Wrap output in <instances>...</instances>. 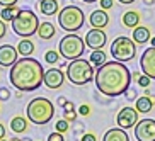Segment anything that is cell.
Masks as SVG:
<instances>
[{"label": "cell", "mask_w": 155, "mask_h": 141, "mask_svg": "<svg viewBox=\"0 0 155 141\" xmlns=\"http://www.w3.org/2000/svg\"><path fill=\"white\" fill-rule=\"evenodd\" d=\"M96 87L101 94L107 97H118L124 95V92L130 88L131 83V73L128 66L121 61H106L97 68L96 75Z\"/></svg>", "instance_id": "6da1fadb"}, {"label": "cell", "mask_w": 155, "mask_h": 141, "mask_svg": "<svg viewBox=\"0 0 155 141\" xmlns=\"http://www.w3.org/2000/svg\"><path fill=\"white\" fill-rule=\"evenodd\" d=\"M9 78L10 83L17 90L22 92L38 90L43 83V78H45V70H43V65L38 59L24 56L10 66Z\"/></svg>", "instance_id": "7a4b0ae2"}, {"label": "cell", "mask_w": 155, "mask_h": 141, "mask_svg": "<svg viewBox=\"0 0 155 141\" xmlns=\"http://www.w3.org/2000/svg\"><path fill=\"white\" fill-rule=\"evenodd\" d=\"M26 114H28V119L32 124L43 126V124H48L51 121L53 114H55V105L46 97H36L28 104Z\"/></svg>", "instance_id": "3957f363"}, {"label": "cell", "mask_w": 155, "mask_h": 141, "mask_svg": "<svg viewBox=\"0 0 155 141\" xmlns=\"http://www.w3.org/2000/svg\"><path fill=\"white\" fill-rule=\"evenodd\" d=\"M94 65L84 58L72 59L67 65V78L73 85H85L91 80H94Z\"/></svg>", "instance_id": "277c9868"}, {"label": "cell", "mask_w": 155, "mask_h": 141, "mask_svg": "<svg viewBox=\"0 0 155 141\" xmlns=\"http://www.w3.org/2000/svg\"><path fill=\"white\" fill-rule=\"evenodd\" d=\"M38 27H39V19L29 9H21L17 12V15L14 17V21H12L14 32L22 37H29L32 34H36Z\"/></svg>", "instance_id": "5b68a950"}, {"label": "cell", "mask_w": 155, "mask_h": 141, "mask_svg": "<svg viewBox=\"0 0 155 141\" xmlns=\"http://www.w3.org/2000/svg\"><path fill=\"white\" fill-rule=\"evenodd\" d=\"M60 27L67 32H77L85 22V14L77 5H67L58 12Z\"/></svg>", "instance_id": "8992f818"}, {"label": "cell", "mask_w": 155, "mask_h": 141, "mask_svg": "<svg viewBox=\"0 0 155 141\" xmlns=\"http://www.w3.org/2000/svg\"><path fill=\"white\" fill-rule=\"evenodd\" d=\"M58 48H60V55L63 56L65 59H70L72 61V59H77L84 55V51H85V41L80 36L70 32V34H67V36H63L60 39Z\"/></svg>", "instance_id": "52a82bcc"}, {"label": "cell", "mask_w": 155, "mask_h": 141, "mask_svg": "<svg viewBox=\"0 0 155 141\" xmlns=\"http://www.w3.org/2000/svg\"><path fill=\"white\" fill-rule=\"evenodd\" d=\"M111 55L116 61H121V63H128L131 61L135 56H137V46L135 41L130 39L126 36H119L116 37L111 44Z\"/></svg>", "instance_id": "ba28073f"}, {"label": "cell", "mask_w": 155, "mask_h": 141, "mask_svg": "<svg viewBox=\"0 0 155 141\" xmlns=\"http://www.w3.org/2000/svg\"><path fill=\"white\" fill-rule=\"evenodd\" d=\"M137 141H155V119L145 117L135 124Z\"/></svg>", "instance_id": "9c48e42d"}, {"label": "cell", "mask_w": 155, "mask_h": 141, "mask_svg": "<svg viewBox=\"0 0 155 141\" xmlns=\"http://www.w3.org/2000/svg\"><path fill=\"white\" fill-rule=\"evenodd\" d=\"M138 111L133 109V107H130V105H126V107H123V109L118 112V117H116V121H118V126L123 127V129H130V127H135V124L138 123Z\"/></svg>", "instance_id": "30bf717a"}, {"label": "cell", "mask_w": 155, "mask_h": 141, "mask_svg": "<svg viewBox=\"0 0 155 141\" xmlns=\"http://www.w3.org/2000/svg\"><path fill=\"white\" fill-rule=\"evenodd\" d=\"M140 65H141V72L143 75L150 77L152 80H155V46H150L143 51L140 59Z\"/></svg>", "instance_id": "8fae6325"}, {"label": "cell", "mask_w": 155, "mask_h": 141, "mask_svg": "<svg viewBox=\"0 0 155 141\" xmlns=\"http://www.w3.org/2000/svg\"><path fill=\"white\" fill-rule=\"evenodd\" d=\"M85 46L87 48H91V50H102L107 41V36H106V32L102 29H96L92 27L91 31L85 34Z\"/></svg>", "instance_id": "7c38bea8"}, {"label": "cell", "mask_w": 155, "mask_h": 141, "mask_svg": "<svg viewBox=\"0 0 155 141\" xmlns=\"http://www.w3.org/2000/svg\"><path fill=\"white\" fill-rule=\"evenodd\" d=\"M65 82V75L61 70L58 68H50L45 72V78H43V83H45L48 88H51V90H56V88H60V87L63 85Z\"/></svg>", "instance_id": "4fadbf2b"}, {"label": "cell", "mask_w": 155, "mask_h": 141, "mask_svg": "<svg viewBox=\"0 0 155 141\" xmlns=\"http://www.w3.org/2000/svg\"><path fill=\"white\" fill-rule=\"evenodd\" d=\"M17 55H19L17 48L10 44H2L0 46V66H4V68L12 66L17 61Z\"/></svg>", "instance_id": "5bb4252c"}, {"label": "cell", "mask_w": 155, "mask_h": 141, "mask_svg": "<svg viewBox=\"0 0 155 141\" xmlns=\"http://www.w3.org/2000/svg\"><path fill=\"white\" fill-rule=\"evenodd\" d=\"M89 24L96 29H104L109 24V15L104 9H97L89 15Z\"/></svg>", "instance_id": "9a60e30c"}, {"label": "cell", "mask_w": 155, "mask_h": 141, "mask_svg": "<svg viewBox=\"0 0 155 141\" xmlns=\"http://www.w3.org/2000/svg\"><path fill=\"white\" fill-rule=\"evenodd\" d=\"M102 141H130V136L123 127H111L104 133Z\"/></svg>", "instance_id": "2e32d148"}, {"label": "cell", "mask_w": 155, "mask_h": 141, "mask_svg": "<svg viewBox=\"0 0 155 141\" xmlns=\"http://www.w3.org/2000/svg\"><path fill=\"white\" fill-rule=\"evenodd\" d=\"M153 104H155V97L143 95V97H138V99H137L135 109H137L140 114H148L152 109H153Z\"/></svg>", "instance_id": "e0dca14e"}, {"label": "cell", "mask_w": 155, "mask_h": 141, "mask_svg": "<svg viewBox=\"0 0 155 141\" xmlns=\"http://www.w3.org/2000/svg\"><path fill=\"white\" fill-rule=\"evenodd\" d=\"M123 26L124 27H130V29H135V27H138L140 26V22H141V17H140V14L138 12H135V10H128V12H124L123 14Z\"/></svg>", "instance_id": "ac0fdd59"}, {"label": "cell", "mask_w": 155, "mask_h": 141, "mask_svg": "<svg viewBox=\"0 0 155 141\" xmlns=\"http://www.w3.org/2000/svg\"><path fill=\"white\" fill-rule=\"evenodd\" d=\"M150 29L145 27V26H138V27L133 29V41L137 44H145V43L150 41Z\"/></svg>", "instance_id": "d6986e66"}, {"label": "cell", "mask_w": 155, "mask_h": 141, "mask_svg": "<svg viewBox=\"0 0 155 141\" xmlns=\"http://www.w3.org/2000/svg\"><path fill=\"white\" fill-rule=\"evenodd\" d=\"M39 10H41V14H45V15L58 14V10H60L58 0H41V2H39Z\"/></svg>", "instance_id": "ffe728a7"}, {"label": "cell", "mask_w": 155, "mask_h": 141, "mask_svg": "<svg viewBox=\"0 0 155 141\" xmlns=\"http://www.w3.org/2000/svg\"><path fill=\"white\" fill-rule=\"evenodd\" d=\"M55 34H56V27L51 22H39L38 36L41 37V39H51Z\"/></svg>", "instance_id": "44dd1931"}, {"label": "cell", "mask_w": 155, "mask_h": 141, "mask_svg": "<svg viewBox=\"0 0 155 141\" xmlns=\"http://www.w3.org/2000/svg\"><path fill=\"white\" fill-rule=\"evenodd\" d=\"M17 51H19V55H22V56H31L32 53H34V43H32L29 37H24V39L19 41Z\"/></svg>", "instance_id": "7402d4cb"}, {"label": "cell", "mask_w": 155, "mask_h": 141, "mask_svg": "<svg viewBox=\"0 0 155 141\" xmlns=\"http://www.w3.org/2000/svg\"><path fill=\"white\" fill-rule=\"evenodd\" d=\"M10 129L14 133H24L26 129H28V121H26V117H22V116H15V117L10 119Z\"/></svg>", "instance_id": "603a6c76"}, {"label": "cell", "mask_w": 155, "mask_h": 141, "mask_svg": "<svg viewBox=\"0 0 155 141\" xmlns=\"http://www.w3.org/2000/svg\"><path fill=\"white\" fill-rule=\"evenodd\" d=\"M89 61H91L94 66H97V68H99L101 65H104L106 61H107V58H106V53L102 50H92Z\"/></svg>", "instance_id": "cb8c5ba5"}, {"label": "cell", "mask_w": 155, "mask_h": 141, "mask_svg": "<svg viewBox=\"0 0 155 141\" xmlns=\"http://www.w3.org/2000/svg\"><path fill=\"white\" fill-rule=\"evenodd\" d=\"M19 9L15 7V5H10V7H4L2 9V12H0V19L2 21H5V22H12L14 21V17L17 15Z\"/></svg>", "instance_id": "d4e9b609"}, {"label": "cell", "mask_w": 155, "mask_h": 141, "mask_svg": "<svg viewBox=\"0 0 155 141\" xmlns=\"http://www.w3.org/2000/svg\"><path fill=\"white\" fill-rule=\"evenodd\" d=\"M45 59H46V63L56 65L60 61V53H58V51H55V50L46 51V53H45Z\"/></svg>", "instance_id": "484cf974"}, {"label": "cell", "mask_w": 155, "mask_h": 141, "mask_svg": "<svg viewBox=\"0 0 155 141\" xmlns=\"http://www.w3.org/2000/svg\"><path fill=\"white\" fill-rule=\"evenodd\" d=\"M135 77H137V82L140 87H143V88H148V85H150L152 78L147 77V75H140V73H135Z\"/></svg>", "instance_id": "4316f807"}, {"label": "cell", "mask_w": 155, "mask_h": 141, "mask_svg": "<svg viewBox=\"0 0 155 141\" xmlns=\"http://www.w3.org/2000/svg\"><path fill=\"white\" fill-rule=\"evenodd\" d=\"M56 131H60V133H67L68 131V121H67V119H60L58 123H56Z\"/></svg>", "instance_id": "83f0119b"}, {"label": "cell", "mask_w": 155, "mask_h": 141, "mask_svg": "<svg viewBox=\"0 0 155 141\" xmlns=\"http://www.w3.org/2000/svg\"><path fill=\"white\" fill-rule=\"evenodd\" d=\"M48 141H65V138H63V133H60V131H56V133H51L50 136H48Z\"/></svg>", "instance_id": "f1b7e54d"}, {"label": "cell", "mask_w": 155, "mask_h": 141, "mask_svg": "<svg viewBox=\"0 0 155 141\" xmlns=\"http://www.w3.org/2000/svg\"><path fill=\"white\" fill-rule=\"evenodd\" d=\"M63 117L67 119L68 123H72V121H75V119H77V112H75V111H65Z\"/></svg>", "instance_id": "f546056e"}, {"label": "cell", "mask_w": 155, "mask_h": 141, "mask_svg": "<svg viewBox=\"0 0 155 141\" xmlns=\"http://www.w3.org/2000/svg\"><path fill=\"white\" fill-rule=\"evenodd\" d=\"M10 99V90L9 88H0V100H9Z\"/></svg>", "instance_id": "4dcf8cb0"}, {"label": "cell", "mask_w": 155, "mask_h": 141, "mask_svg": "<svg viewBox=\"0 0 155 141\" xmlns=\"http://www.w3.org/2000/svg\"><path fill=\"white\" fill-rule=\"evenodd\" d=\"M78 112H80V116L87 117V116L91 114V107H89L87 104H82V105H80V109H78Z\"/></svg>", "instance_id": "1f68e13d"}, {"label": "cell", "mask_w": 155, "mask_h": 141, "mask_svg": "<svg viewBox=\"0 0 155 141\" xmlns=\"http://www.w3.org/2000/svg\"><path fill=\"white\" fill-rule=\"evenodd\" d=\"M114 0H101V9H113Z\"/></svg>", "instance_id": "d6a6232c"}, {"label": "cell", "mask_w": 155, "mask_h": 141, "mask_svg": "<svg viewBox=\"0 0 155 141\" xmlns=\"http://www.w3.org/2000/svg\"><path fill=\"white\" fill-rule=\"evenodd\" d=\"M7 34V26H5V21H2L0 19V39Z\"/></svg>", "instance_id": "836d02e7"}, {"label": "cell", "mask_w": 155, "mask_h": 141, "mask_svg": "<svg viewBox=\"0 0 155 141\" xmlns=\"http://www.w3.org/2000/svg\"><path fill=\"white\" fill-rule=\"evenodd\" d=\"M19 0H0V5L2 7H10V5H15Z\"/></svg>", "instance_id": "e575fe53"}, {"label": "cell", "mask_w": 155, "mask_h": 141, "mask_svg": "<svg viewBox=\"0 0 155 141\" xmlns=\"http://www.w3.org/2000/svg\"><path fill=\"white\" fill-rule=\"evenodd\" d=\"M80 141H97V138L92 134V133H87V134H84L82 136V139Z\"/></svg>", "instance_id": "d590c367"}, {"label": "cell", "mask_w": 155, "mask_h": 141, "mask_svg": "<svg viewBox=\"0 0 155 141\" xmlns=\"http://www.w3.org/2000/svg\"><path fill=\"white\" fill-rule=\"evenodd\" d=\"M124 95H126V99H128V100L137 99V94H135V90H130V88H128V90L124 92Z\"/></svg>", "instance_id": "8d00e7d4"}, {"label": "cell", "mask_w": 155, "mask_h": 141, "mask_svg": "<svg viewBox=\"0 0 155 141\" xmlns=\"http://www.w3.org/2000/svg\"><path fill=\"white\" fill-rule=\"evenodd\" d=\"M63 111H75V107H73V102H67V104L63 105Z\"/></svg>", "instance_id": "74e56055"}, {"label": "cell", "mask_w": 155, "mask_h": 141, "mask_svg": "<svg viewBox=\"0 0 155 141\" xmlns=\"http://www.w3.org/2000/svg\"><path fill=\"white\" fill-rule=\"evenodd\" d=\"M67 102H68V100L65 99V97H58V99H56V104H58V105H61V107H63V105L67 104Z\"/></svg>", "instance_id": "f35d334b"}, {"label": "cell", "mask_w": 155, "mask_h": 141, "mask_svg": "<svg viewBox=\"0 0 155 141\" xmlns=\"http://www.w3.org/2000/svg\"><path fill=\"white\" fill-rule=\"evenodd\" d=\"M5 138V126L0 123V139H4Z\"/></svg>", "instance_id": "ab89813d"}, {"label": "cell", "mask_w": 155, "mask_h": 141, "mask_svg": "<svg viewBox=\"0 0 155 141\" xmlns=\"http://www.w3.org/2000/svg\"><path fill=\"white\" fill-rule=\"evenodd\" d=\"M118 2H121V4H133V2H135V0H118Z\"/></svg>", "instance_id": "60d3db41"}, {"label": "cell", "mask_w": 155, "mask_h": 141, "mask_svg": "<svg viewBox=\"0 0 155 141\" xmlns=\"http://www.w3.org/2000/svg\"><path fill=\"white\" fill-rule=\"evenodd\" d=\"M147 5H152V4H155V0H143Z\"/></svg>", "instance_id": "b9f144b4"}, {"label": "cell", "mask_w": 155, "mask_h": 141, "mask_svg": "<svg viewBox=\"0 0 155 141\" xmlns=\"http://www.w3.org/2000/svg\"><path fill=\"white\" fill-rule=\"evenodd\" d=\"M82 2H85V4H94V2H97V0H82Z\"/></svg>", "instance_id": "7bdbcfd3"}, {"label": "cell", "mask_w": 155, "mask_h": 141, "mask_svg": "<svg viewBox=\"0 0 155 141\" xmlns=\"http://www.w3.org/2000/svg\"><path fill=\"white\" fill-rule=\"evenodd\" d=\"M150 43H152V46H155V36L150 37Z\"/></svg>", "instance_id": "ee69618b"}, {"label": "cell", "mask_w": 155, "mask_h": 141, "mask_svg": "<svg viewBox=\"0 0 155 141\" xmlns=\"http://www.w3.org/2000/svg\"><path fill=\"white\" fill-rule=\"evenodd\" d=\"M10 141H21V139H17V138H14V139H10Z\"/></svg>", "instance_id": "f6af8a7d"}, {"label": "cell", "mask_w": 155, "mask_h": 141, "mask_svg": "<svg viewBox=\"0 0 155 141\" xmlns=\"http://www.w3.org/2000/svg\"><path fill=\"white\" fill-rule=\"evenodd\" d=\"M0 141H7V139H0Z\"/></svg>", "instance_id": "bcb514c9"}]
</instances>
